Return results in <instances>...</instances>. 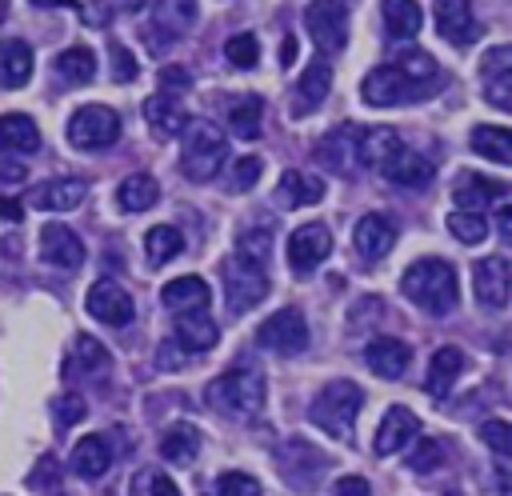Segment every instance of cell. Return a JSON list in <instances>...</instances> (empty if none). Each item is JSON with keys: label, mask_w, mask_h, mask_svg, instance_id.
<instances>
[{"label": "cell", "mask_w": 512, "mask_h": 496, "mask_svg": "<svg viewBox=\"0 0 512 496\" xmlns=\"http://www.w3.org/2000/svg\"><path fill=\"white\" fill-rule=\"evenodd\" d=\"M400 292H404L416 308H424V312H432V316H448V312L456 308V300H460L456 268H452L448 260H436V256L412 260V264L404 268V276H400Z\"/></svg>", "instance_id": "cell-1"}, {"label": "cell", "mask_w": 512, "mask_h": 496, "mask_svg": "<svg viewBox=\"0 0 512 496\" xmlns=\"http://www.w3.org/2000/svg\"><path fill=\"white\" fill-rule=\"evenodd\" d=\"M224 160H228V136L204 116L184 120V128H180V172H184V180L208 184V180L220 176Z\"/></svg>", "instance_id": "cell-2"}, {"label": "cell", "mask_w": 512, "mask_h": 496, "mask_svg": "<svg viewBox=\"0 0 512 496\" xmlns=\"http://www.w3.org/2000/svg\"><path fill=\"white\" fill-rule=\"evenodd\" d=\"M204 400H208L212 412H220V416L244 424V420L260 416V408H264V376H260V368H252V364H232L228 372H220V376L208 384Z\"/></svg>", "instance_id": "cell-3"}, {"label": "cell", "mask_w": 512, "mask_h": 496, "mask_svg": "<svg viewBox=\"0 0 512 496\" xmlns=\"http://www.w3.org/2000/svg\"><path fill=\"white\" fill-rule=\"evenodd\" d=\"M360 408H364V392H360V384H352V380H332V384H324V388L312 396V404H308V420H312L324 436H332V440H348L352 428H356Z\"/></svg>", "instance_id": "cell-4"}, {"label": "cell", "mask_w": 512, "mask_h": 496, "mask_svg": "<svg viewBox=\"0 0 512 496\" xmlns=\"http://www.w3.org/2000/svg\"><path fill=\"white\" fill-rule=\"evenodd\" d=\"M348 20H352V0H312L304 8V28L316 40L320 56H336L348 48Z\"/></svg>", "instance_id": "cell-5"}, {"label": "cell", "mask_w": 512, "mask_h": 496, "mask_svg": "<svg viewBox=\"0 0 512 496\" xmlns=\"http://www.w3.org/2000/svg\"><path fill=\"white\" fill-rule=\"evenodd\" d=\"M196 16H200L196 0H156V4L148 8V24H144L148 48H152V52H168L172 44H180V40L192 32Z\"/></svg>", "instance_id": "cell-6"}, {"label": "cell", "mask_w": 512, "mask_h": 496, "mask_svg": "<svg viewBox=\"0 0 512 496\" xmlns=\"http://www.w3.org/2000/svg\"><path fill=\"white\" fill-rule=\"evenodd\" d=\"M220 276H224V300H228L232 312H248V308H256L268 296V272H264V264L244 260L240 252L224 256Z\"/></svg>", "instance_id": "cell-7"}, {"label": "cell", "mask_w": 512, "mask_h": 496, "mask_svg": "<svg viewBox=\"0 0 512 496\" xmlns=\"http://www.w3.org/2000/svg\"><path fill=\"white\" fill-rule=\"evenodd\" d=\"M120 140V116L108 104H84L68 120V144L80 152H100Z\"/></svg>", "instance_id": "cell-8"}, {"label": "cell", "mask_w": 512, "mask_h": 496, "mask_svg": "<svg viewBox=\"0 0 512 496\" xmlns=\"http://www.w3.org/2000/svg\"><path fill=\"white\" fill-rule=\"evenodd\" d=\"M256 344L276 356H300L308 348V320L300 308H280L256 328Z\"/></svg>", "instance_id": "cell-9"}, {"label": "cell", "mask_w": 512, "mask_h": 496, "mask_svg": "<svg viewBox=\"0 0 512 496\" xmlns=\"http://www.w3.org/2000/svg\"><path fill=\"white\" fill-rule=\"evenodd\" d=\"M424 84L408 80L396 64H384V68H372L364 80H360V96L368 108H396V104H408V100H420Z\"/></svg>", "instance_id": "cell-10"}, {"label": "cell", "mask_w": 512, "mask_h": 496, "mask_svg": "<svg viewBox=\"0 0 512 496\" xmlns=\"http://www.w3.org/2000/svg\"><path fill=\"white\" fill-rule=\"evenodd\" d=\"M276 464H280L284 480H288L296 492H312V488H316V480H320V472L328 468V456H324V452H316L308 440H292V444H284V448H280Z\"/></svg>", "instance_id": "cell-11"}, {"label": "cell", "mask_w": 512, "mask_h": 496, "mask_svg": "<svg viewBox=\"0 0 512 496\" xmlns=\"http://www.w3.org/2000/svg\"><path fill=\"white\" fill-rule=\"evenodd\" d=\"M472 292L484 308H504L508 296H512V264L508 256H484L476 268H472Z\"/></svg>", "instance_id": "cell-12"}, {"label": "cell", "mask_w": 512, "mask_h": 496, "mask_svg": "<svg viewBox=\"0 0 512 496\" xmlns=\"http://www.w3.org/2000/svg\"><path fill=\"white\" fill-rule=\"evenodd\" d=\"M84 308H88L100 324H112V328H124V324H132V316H136V304H132L128 288H120L116 280H96V284L88 288V296H84Z\"/></svg>", "instance_id": "cell-13"}, {"label": "cell", "mask_w": 512, "mask_h": 496, "mask_svg": "<svg viewBox=\"0 0 512 496\" xmlns=\"http://www.w3.org/2000/svg\"><path fill=\"white\" fill-rule=\"evenodd\" d=\"M328 252H332V232H328V224H300V228L288 236V264H292V272H300V276H308L312 268H320Z\"/></svg>", "instance_id": "cell-14"}, {"label": "cell", "mask_w": 512, "mask_h": 496, "mask_svg": "<svg viewBox=\"0 0 512 496\" xmlns=\"http://www.w3.org/2000/svg\"><path fill=\"white\" fill-rule=\"evenodd\" d=\"M356 136H360V124H336V128L316 144V160H320L332 176H352V172H360V164H356Z\"/></svg>", "instance_id": "cell-15"}, {"label": "cell", "mask_w": 512, "mask_h": 496, "mask_svg": "<svg viewBox=\"0 0 512 496\" xmlns=\"http://www.w3.org/2000/svg\"><path fill=\"white\" fill-rule=\"evenodd\" d=\"M40 260L60 272H76L84 264V244L68 224H44L40 228Z\"/></svg>", "instance_id": "cell-16"}, {"label": "cell", "mask_w": 512, "mask_h": 496, "mask_svg": "<svg viewBox=\"0 0 512 496\" xmlns=\"http://www.w3.org/2000/svg\"><path fill=\"white\" fill-rule=\"evenodd\" d=\"M432 16H436V32H440L448 44H456V48H468V44L480 36L472 0H436Z\"/></svg>", "instance_id": "cell-17"}, {"label": "cell", "mask_w": 512, "mask_h": 496, "mask_svg": "<svg viewBox=\"0 0 512 496\" xmlns=\"http://www.w3.org/2000/svg\"><path fill=\"white\" fill-rule=\"evenodd\" d=\"M396 244V220L384 216V212H364L352 228V248L364 256V260H380L388 256Z\"/></svg>", "instance_id": "cell-18"}, {"label": "cell", "mask_w": 512, "mask_h": 496, "mask_svg": "<svg viewBox=\"0 0 512 496\" xmlns=\"http://www.w3.org/2000/svg\"><path fill=\"white\" fill-rule=\"evenodd\" d=\"M84 196H88V180H80V176H52V180L36 184L28 200H32V208H44V212H72V208L84 204Z\"/></svg>", "instance_id": "cell-19"}, {"label": "cell", "mask_w": 512, "mask_h": 496, "mask_svg": "<svg viewBox=\"0 0 512 496\" xmlns=\"http://www.w3.org/2000/svg\"><path fill=\"white\" fill-rule=\"evenodd\" d=\"M364 364H368L372 376L400 380V376L408 372V364H412V348H408L404 340H396V336H376V340H368V348H364Z\"/></svg>", "instance_id": "cell-20"}, {"label": "cell", "mask_w": 512, "mask_h": 496, "mask_svg": "<svg viewBox=\"0 0 512 496\" xmlns=\"http://www.w3.org/2000/svg\"><path fill=\"white\" fill-rule=\"evenodd\" d=\"M416 436H420V420H416L404 404H392V408L384 412L380 428H376V456H380V460H384V456H396V452L408 448Z\"/></svg>", "instance_id": "cell-21"}, {"label": "cell", "mask_w": 512, "mask_h": 496, "mask_svg": "<svg viewBox=\"0 0 512 496\" xmlns=\"http://www.w3.org/2000/svg\"><path fill=\"white\" fill-rule=\"evenodd\" d=\"M328 88H332V64H328L324 56H316V60L300 72V80H296V88H292V112H296V116L316 112V108L324 104Z\"/></svg>", "instance_id": "cell-22"}, {"label": "cell", "mask_w": 512, "mask_h": 496, "mask_svg": "<svg viewBox=\"0 0 512 496\" xmlns=\"http://www.w3.org/2000/svg\"><path fill=\"white\" fill-rule=\"evenodd\" d=\"M452 200H456V208H460V212H488L492 204L508 200V184L488 180V176H476V172H464V176L456 180Z\"/></svg>", "instance_id": "cell-23"}, {"label": "cell", "mask_w": 512, "mask_h": 496, "mask_svg": "<svg viewBox=\"0 0 512 496\" xmlns=\"http://www.w3.org/2000/svg\"><path fill=\"white\" fill-rule=\"evenodd\" d=\"M484 92H488V104L508 112L512 108V48L500 44L484 56Z\"/></svg>", "instance_id": "cell-24"}, {"label": "cell", "mask_w": 512, "mask_h": 496, "mask_svg": "<svg viewBox=\"0 0 512 496\" xmlns=\"http://www.w3.org/2000/svg\"><path fill=\"white\" fill-rule=\"evenodd\" d=\"M144 120H148L152 136L164 144V140H176V136H180L188 112H184L180 96H172V92H156V96L144 100Z\"/></svg>", "instance_id": "cell-25"}, {"label": "cell", "mask_w": 512, "mask_h": 496, "mask_svg": "<svg viewBox=\"0 0 512 496\" xmlns=\"http://www.w3.org/2000/svg\"><path fill=\"white\" fill-rule=\"evenodd\" d=\"M396 152H400V136H396V128L360 124V136H356V164H360V168L380 172V164H388Z\"/></svg>", "instance_id": "cell-26"}, {"label": "cell", "mask_w": 512, "mask_h": 496, "mask_svg": "<svg viewBox=\"0 0 512 496\" xmlns=\"http://www.w3.org/2000/svg\"><path fill=\"white\" fill-rule=\"evenodd\" d=\"M112 360H108V348L92 336H76L68 360H64V376L68 380H96V376H108Z\"/></svg>", "instance_id": "cell-27"}, {"label": "cell", "mask_w": 512, "mask_h": 496, "mask_svg": "<svg viewBox=\"0 0 512 496\" xmlns=\"http://www.w3.org/2000/svg\"><path fill=\"white\" fill-rule=\"evenodd\" d=\"M184 352H208L220 340V324L208 316V308L196 312H176V336H172Z\"/></svg>", "instance_id": "cell-28"}, {"label": "cell", "mask_w": 512, "mask_h": 496, "mask_svg": "<svg viewBox=\"0 0 512 496\" xmlns=\"http://www.w3.org/2000/svg\"><path fill=\"white\" fill-rule=\"evenodd\" d=\"M40 152V128L24 112L0 116V156H36Z\"/></svg>", "instance_id": "cell-29"}, {"label": "cell", "mask_w": 512, "mask_h": 496, "mask_svg": "<svg viewBox=\"0 0 512 496\" xmlns=\"http://www.w3.org/2000/svg\"><path fill=\"white\" fill-rule=\"evenodd\" d=\"M380 172H384V180H392V184H400V188H424L436 168H432V160H428L424 152H412V148L400 144V152H396L388 164H380Z\"/></svg>", "instance_id": "cell-30"}, {"label": "cell", "mask_w": 512, "mask_h": 496, "mask_svg": "<svg viewBox=\"0 0 512 496\" xmlns=\"http://www.w3.org/2000/svg\"><path fill=\"white\" fill-rule=\"evenodd\" d=\"M324 200V180L320 176H312V172H296V168H288L284 176H280V184H276V204L280 208H308V204H320Z\"/></svg>", "instance_id": "cell-31"}, {"label": "cell", "mask_w": 512, "mask_h": 496, "mask_svg": "<svg viewBox=\"0 0 512 496\" xmlns=\"http://www.w3.org/2000/svg\"><path fill=\"white\" fill-rule=\"evenodd\" d=\"M208 300H212V292H208V284L200 280V276H176V280H168L164 288H160V304L176 316V312H196V308H208Z\"/></svg>", "instance_id": "cell-32"}, {"label": "cell", "mask_w": 512, "mask_h": 496, "mask_svg": "<svg viewBox=\"0 0 512 496\" xmlns=\"http://www.w3.org/2000/svg\"><path fill=\"white\" fill-rule=\"evenodd\" d=\"M380 16H384V28H388L392 40H416V32L424 24L420 0H384L380 4Z\"/></svg>", "instance_id": "cell-33"}, {"label": "cell", "mask_w": 512, "mask_h": 496, "mask_svg": "<svg viewBox=\"0 0 512 496\" xmlns=\"http://www.w3.org/2000/svg\"><path fill=\"white\" fill-rule=\"evenodd\" d=\"M464 372V352L456 344H440L432 352V364H428V392L432 396H448V388L456 384V376Z\"/></svg>", "instance_id": "cell-34"}, {"label": "cell", "mask_w": 512, "mask_h": 496, "mask_svg": "<svg viewBox=\"0 0 512 496\" xmlns=\"http://www.w3.org/2000/svg\"><path fill=\"white\" fill-rule=\"evenodd\" d=\"M108 468H112V448H108L104 436H84V440L72 448V472H76V476L100 480Z\"/></svg>", "instance_id": "cell-35"}, {"label": "cell", "mask_w": 512, "mask_h": 496, "mask_svg": "<svg viewBox=\"0 0 512 496\" xmlns=\"http://www.w3.org/2000/svg\"><path fill=\"white\" fill-rule=\"evenodd\" d=\"M32 80V48L24 40H0V88H24Z\"/></svg>", "instance_id": "cell-36"}, {"label": "cell", "mask_w": 512, "mask_h": 496, "mask_svg": "<svg viewBox=\"0 0 512 496\" xmlns=\"http://www.w3.org/2000/svg\"><path fill=\"white\" fill-rule=\"evenodd\" d=\"M160 456L176 468H188L196 456H200V432L192 424H172L164 436H160Z\"/></svg>", "instance_id": "cell-37"}, {"label": "cell", "mask_w": 512, "mask_h": 496, "mask_svg": "<svg viewBox=\"0 0 512 496\" xmlns=\"http://www.w3.org/2000/svg\"><path fill=\"white\" fill-rule=\"evenodd\" d=\"M156 200H160V184H156L148 172L124 176L120 188H116V204H120L124 212H148Z\"/></svg>", "instance_id": "cell-38"}, {"label": "cell", "mask_w": 512, "mask_h": 496, "mask_svg": "<svg viewBox=\"0 0 512 496\" xmlns=\"http://www.w3.org/2000/svg\"><path fill=\"white\" fill-rule=\"evenodd\" d=\"M260 120H264V100H260V96L244 92V96H236V100L228 104V128H232V136L256 140V136H260Z\"/></svg>", "instance_id": "cell-39"}, {"label": "cell", "mask_w": 512, "mask_h": 496, "mask_svg": "<svg viewBox=\"0 0 512 496\" xmlns=\"http://www.w3.org/2000/svg\"><path fill=\"white\" fill-rule=\"evenodd\" d=\"M472 148L492 164H512V132L504 124H480L472 128Z\"/></svg>", "instance_id": "cell-40"}, {"label": "cell", "mask_w": 512, "mask_h": 496, "mask_svg": "<svg viewBox=\"0 0 512 496\" xmlns=\"http://www.w3.org/2000/svg\"><path fill=\"white\" fill-rule=\"evenodd\" d=\"M56 76H60L64 84H88V80L96 76V56H92V48H84V44L64 48V52L56 56Z\"/></svg>", "instance_id": "cell-41"}, {"label": "cell", "mask_w": 512, "mask_h": 496, "mask_svg": "<svg viewBox=\"0 0 512 496\" xmlns=\"http://www.w3.org/2000/svg\"><path fill=\"white\" fill-rule=\"evenodd\" d=\"M180 248H184V236H180L176 224H156L144 236V252H148L152 264H168L172 256H180Z\"/></svg>", "instance_id": "cell-42"}, {"label": "cell", "mask_w": 512, "mask_h": 496, "mask_svg": "<svg viewBox=\"0 0 512 496\" xmlns=\"http://www.w3.org/2000/svg\"><path fill=\"white\" fill-rule=\"evenodd\" d=\"M448 232L460 240V244H480V240H488V216L484 212H452L448 216Z\"/></svg>", "instance_id": "cell-43"}, {"label": "cell", "mask_w": 512, "mask_h": 496, "mask_svg": "<svg viewBox=\"0 0 512 496\" xmlns=\"http://www.w3.org/2000/svg\"><path fill=\"white\" fill-rule=\"evenodd\" d=\"M128 496H180V488L160 468H140L132 476V484H128Z\"/></svg>", "instance_id": "cell-44"}, {"label": "cell", "mask_w": 512, "mask_h": 496, "mask_svg": "<svg viewBox=\"0 0 512 496\" xmlns=\"http://www.w3.org/2000/svg\"><path fill=\"white\" fill-rule=\"evenodd\" d=\"M224 56H228V64H236V68H256V60H260V40H256V32H236V36H228V40H224Z\"/></svg>", "instance_id": "cell-45"}, {"label": "cell", "mask_w": 512, "mask_h": 496, "mask_svg": "<svg viewBox=\"0 0 512 496\" xmlns=\"http://www.w3.org/2000/svg\"><path fill=\"white\" fill-rule=\"evenodd\" d=\"M396 68L408 76V80H416V84H432L436 76H440V64H436V56H428V52H404L400 60H396Z\"/></svg>", "instance_id": "cell-46"}, {"label": "cell", "mask_w": 512, "mask_h": 496, "mask_svg": "<svg viewBox=\"0 0 512 496\" xmlns=\"http://www.w3.org/2000/svg\"><path fill=\"white\" fill-rule=\"evenodd\" d=\"M236 252H240L244 260L264 264V260H268V252H272V232H268V228H248V232H240Z\"/></svg>", "instance_id": "cell-47"}, {"label": "cell", "mask_w": 512, "mask_h": 496, "mask_svg": "<svg viewBox=\"0 0 512 496\" xmlns=\"http://www.w3.org/2000/svg\"><path fill=\"white\" fill-rule=\"evenodd\" d=\"M260 172H264V160H260V156H236V160H232V172H228L232 192H248V188L260 180Z\"/></svg>", "instance_id": "cell-48"}, {"label": "cell", "mask_w": 512, "mask_h": 496, "mask_svg": "<svg viewBox=\"0 0 512 496\" xmlns=\"http://www.w3.org/2000/svg\"><path fill=\"white\" fill-rule=\"evenodd\" d=\"M216 496H264V488L248 472H224L216 476Z\"/></svg>", "instance_id": "cell-49"}, {"label": "cell", "mask_w": 512, "mask_h": 496, "mask_svg": "<svg viewBox=\"0 0 512 496\" xmlns=\"http://www.w3.org/2000/svg\"><path fill=\"white\" fill-rule=\"evenodd\" d=\"M52 412H56V424H60V428H72V424H80V420L88 416V404H84L80 392H64V396L52 404Z\"/></svg>", "instance_id": "cell-50"}, {"label": "cell", "mask_w": 512, "mask_h": 496, "mask_svg": "<svg viewBox=\"0 0 512 496\" xmlns=\"http://www.w3.org/2000/svg\"><path fill=\"white\" fill-rule=\"evenodd\" d=\"M480 440H484L500 460L512 452V428H508L504 420H484V424H480Z\"/></svg>", "instance_id": "cell-51"}, {"label": "cell", "mask_w": 512, "mask_h": 496, "mask_svg": "<svg viewBox=\"0 0 512 496\" xmlns=\"http://www.w3.org/2000/svg\"><path fill=\"white\" fill-rule=\"evenodd\" d=\"M440 460H444V448H440V440H432V436H424V440L416 444V452H408V468H412V472H432Z\"/></svg>", "instance_id": "cell-52"}, {"label": "cell", "mask_w": 512, "mask_h": 496, "mask_svg": "<svg viewBox=\"0 0 512 496\" xmlns=\"http://www.w3.org/2000/svg\"><path fill=\"white\" fill-rule=\"evenodd\" d=\"M108 52H112V80H136V60H132V52L120 44V40H112L108 44Z\"/></svg>", "instance_id": "cell-53"}, {"label": "cell", "mask_w": 512, "mask_h": 496, "mask_svg": "<svg viewBox=\"0 0 512 496\" xmlns=\"http://www.w3.org/2000/svg\"><path fill=\"white\" fill-rule=\"evenodd\" d=\"M184 88H192V76L184 72V68H176V64H168V68H160V92H184Z\"/></svg>", "instance_id": "cell-54"}, {"label": "cell", "mask_w": 512, "mask_h": 496, "mask_svg": "<svg viewBox=\"0 0 512 496\" xmlns=\"http://www.w3.org/2000/svg\"><path fill=\"white\" fill-rule=\"evenodd\" d=\"M336 496H372V488H368L364 476H340L336 480Z\"/></svg>", "instance_id": "cell-55"}, {"label": "cell", "mask_w": 512, "mask_h": 496, "mask_svg": "<svg viewBox=\"0 0 512 496\" xmlns=\"http://www.w3.org/2000/svg\"><path fill=\"white\" fill-rule=\"evenodd\" d=\"M292 60H296V36H284V40H280V64L288 68Z\"/></svg>", "instance_id": "cell-56"}, {"label": "cell", "mask_w": 512, "mask_h": 496, "mask_svg": "<svg viewBox=\"0 0 512 496\" xmlns=\"http://www.w3.org/2000/svg\"><path fill=\"white\" fill-rule=\"evenodd\" d=\"M0 180H4V184L24 180V164H0Z\"/></svg>", "instance_id": "cell-57"}, {"label": "cell", "mask_w": 512, "mask_h": 496, "mask_svg": "<svg viewBox=\"0 0 512 496\" xmlns=\"http://www.w3.org/2000/svg\"><path fill=\"white\" fill-rule=\"evenodd\" d=\"M0 216H4V220H20V216H24V208H20L16 200H8V196H4V200H0Z\"/></svg>", "instance_id": "cell-58"}, {"label": "cell", "mask_w": 512, "mask_h": 496, "mask_svg": "<svg viewBox=\"0 0 512 496\" xmlns=\"http://www.w3.org/2000/svg\"><path fill=\"white\" fill-rule=\"evenodd\" d=\"M40 8H76V0H32Z\"/></svg>", "instance_id": "cell-59"}]
</instances>
